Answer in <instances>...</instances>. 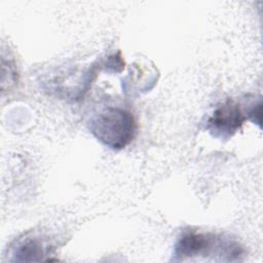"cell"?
Instances as JSON below:
<instances>
[{"instance_id":"cell-1","label":"cell","mask_w":263,"mask_h":263,"mask_svg":"<svg viewBox=\"0 0 263 263\" xmlns=\"http://www.w3.org/2000/svg\"><path fill=\"white\" fill-rule=\"evenodd\" d=\"M243 249L237 240L228 235L214 232L186 230L174 248V260L185 261L194 258L212 257L218 261L239 260Z\"/></svg>"},{"instance_id":"cell-2","label":"cell","mask_w":263,"mask_h":263,"mask_svg":"<svg viewBox=\"0 0 263 263\" xmlns=\"http://www.w3.org/2000/svg\"><path fill=\"white\" fill-rule=\"evenodd\" d=\"M88 128L105 146L121 150L133 141L137 123L130 112L119 107H108L90 118Z\"/></svg>"},{"instance_id":"cell-3","label":"cell","mask_w":263,"mask_h":263,"mask_svg":"<svg viewBox=\"0 0 263 263\" xmlns=\"http://www.w3.org/2000/svg\"><path fill=\"white\" fill-rule=\"evenodd\" d=\"M55 250L52 238L39 230H30L15 238L9 246L8 255L11 261L39 262L47 261Z\"/></svg>"},{"instance_id":"cell-4","label":"cell","mask_w":263,"mask_h":263,"mask_svg":"<svg viewBox=\"0 0 263 263\" xmlns=\"http://www.w3.org/2000/svg\"><path fill=\"white\" fill-rule=\"evenodd\" d=\"M247 120L240 105L232 99H227L214 110L208 119L206 128L212 136L220 139H228L234 135Z\"/></svg>"}]
</instances>
